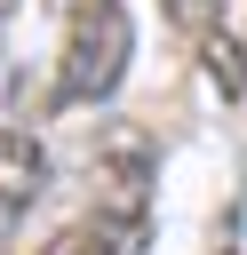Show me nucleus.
<instances>
[{"label": "nucleus", "instance_id": "obj_3", "mask_svg": "<svg viewBox=\"0 0 247 255\" xmlns=\"http://www.w3.org/2000/svg\"><path fill=\"white\" fill-rule=\"evenodd\" d=\"M143 239H151V215H127V207H88L80 223H64L40 255H143Z\"/></svg>", "mask_w": 247, "mask_h": 255}, {"label": "nucleus", "instance_id": "obj_2", "mask_svg": "<svg viewBox=\"0 0 247 255\" xmlns=\"http://www.w3.org/2000/svg\"><path fill=\"white\" fill-rule=\"evenodd\" d=\"M88 183L104 207H127V215H151V135L135 120H112L88 151Z\"/></svg>", "mask_w": 247, "mask_h": 255}, {"label": "nucleus", "instance_id": "obj_1", "mask_svg": "<svg viewBox=\"0 0 247 255\" xmlns=\"http://www.w3.org/2000/svg\"><path fill=\"white\" fill-rule=\"evenodd\" d=\"M64 24V56H56V104H104L120 80H127V56H135V24L120 0H80Z\"/></svg>", "mask_w": 247, "mask_h": 255}, {"label": "nucleus", "instance_id": "obj_4", "mask_svg": "<svg viewBox=\"0 0 247 255\" xmlns=\"http://www.w3.org/2000/svg\"><path fill=\"white\" fill-rule=\"evenodd\" d=\"M199 72L215 96H247V0L215 8V24L199 32Z\"/></svg>", "mask_w": 247, "mask_h": 255}, {"label": "nucleus", "instance_id": "obj_7", "mask_svg": "<svg viewBox=\"0 0 247 255\" xmlns=\"http://www.w3.org/2000/svg\"><path fill=\"white\" fill-rule=\"evenodd\" d=\"M48 8H56V16H72V8H80V0H48Z\"/></svg>", "mask_w": 247, "mask_h": 255}, {"label": "nucleus", "instance_id": "obj_6", "mask_svg": "<svg viewBox=\"0 0 247 255\" xmlns=\"http://www.w3.org/2000/svg\"><path fill=\"white\" fill-rule=\"evenodd\" d=\"M215 8H223V0H159V16H167L175 32H191V40L215 24Z\"/></svg>", "mask_w": 247, "mask_h": 255}, {"label": "nucleus", "instance_id": "obj_5", "mask_svg": "<svg viewBox=\"0 0 247 255\" xmlns=\"http://www.w3.org/2000/svg\"><path fill=\"white\" fill-rule=\"evenodd\" d=\"M48 191V151L16 128H0V223H24Z\"/></svg>", "mask_w": 247, "mask_h": 255}]
</instances>
